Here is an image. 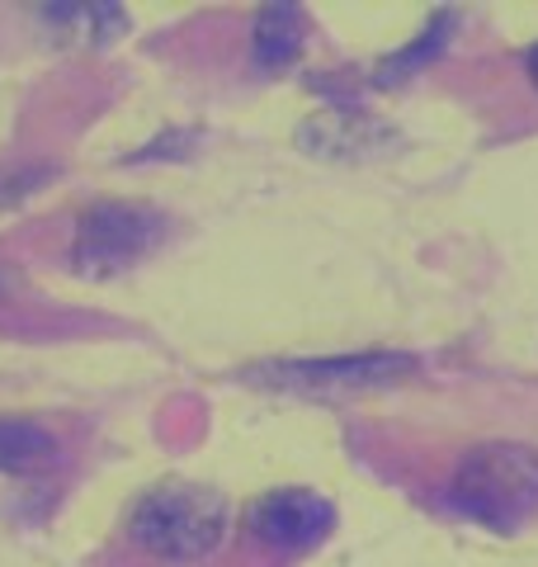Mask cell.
Instances as JSON below:
<instances>
[{
  "mask_svg": "<svg viewBox=\"0 0 538 567\" xmlns=\"http://www.w3.org/2000/svg\"><path fill=\"white\" fill-rule=\"evenodd\" d=\"M223 529H227L223 492H213L204 483H185V477H170V483L152 487L128 516L133 544L166 563L208 558L223 544Z\"/></svg>",
  "mask_w": 538,
  "mask_h": 567,
  "instance_id": "obj_1",
  "label": "cell"
},
{
  "mask_svg": "<svg viewBox=\"0 0 538 567\" xmlns=\"http://www.w3.org/2000/svg\"><path fill=\"white\" fill-rule=\"evenodd\" d=\"M448 502L492 529H519L538 511V454L525 445H477L448 483Z\"/></svg>",
  "mask_w": 538,
  "mask_h": 567,
  "instance_id": "obj_2",
  "label": "cell"
},
{
  "mask_svg": "<svg viewBox=\"0 0 538 567\" xmlns=\"http://www.w3.org/2000/svg\"><path fill=\"white\" fill-rule=\"evenodd\" d=\"M416 369V354H327V360H265L246 369L250 388H269V393H289L308 402H345L373 388H387Z\"/></svg>",
  "mask_w": 538,
  "mask_h": 567,
  "instance_id": "obj_3",
  "label": "cell"
},
{
  "mask_svg": "<svg viewBox=\"0 0 538 567\" xmlns=\"http://www.w3.org/2000/svg\"><path fill=\"white\" fill-rule=\"evenodd\" d=\"M166 233L170 223L147 204H90L76 223L71 265L85 279H114L147 260Z\"/></svg>",
  "mask_w": 538,
  "mask_h": 567,
  "instance_id": "obj_4",
  "label": "cell"
},
{
  "mask_svg": "<svg viewBox=\"0 0 538 567\" xmlns=\"http://www.w3.org/2000/svg\"><path fill=\"white\" fill-rule=\"evenodd\" d=\"M250 535L269 548H283V554H302V548L321 544L335 529V506L327 502L321 492L308 487H283V492H269L250 506Z\"/></svg>",
  "mask_w": 538,
  "mask_h": 567,
  "instance_id": "obj_5",
  "label": "cell"
},
{
  "mask_svg": "<svg viewBox=\"0 0 538 567\" xmlns=\"http://www.w3.org/2000/svg\"><path fill=\"white\" fill-rule=\"evenodd\" d=\"M392 142H397V128L369 110H354V104L321 110L298 128V147L317 162H369V156L387 152Z\"/></svg>",
  "mask_w": 538,
  "mask_h": 567,
  "instance_id": "obj_6",
  "label": "cell"
},
{
  "mask_svg": "<svg viewBox=\"0 0 538 567\" xmlns=\"http://www.w3.org/2000/svg\"><path fill=\"white\" fill-rule=\"evenodd\" d=\"M302 39H308V24H302L298 6H265L256 14V33H250V48H256V66L260 71H283L298 62Z\"/></svg>",
  "mask_w": 538,
  "mask_h": 567,
  "instance_id": "obj_7",
  "label": "cell"
},
{
  "mask_svg": "<svg viewBox=\"0 0 538 567\" xmlns=\"http://www.w3.org/2000/svg\"><path fill=\"white\" fill-rule=\"evenodd\" d=\"M52 458H58V435L43 431L39 421L0 416V473L29 477V473H43Z\"/></svg>",
  "mask_w": 538,
  "mask_h": 567,
  "instance_id": "obj_8",
  "label": "cell"
},
{
  "mask_svg": "<svg viewBox=\"0 0 538 567\" xmlns=\"http://www.w3.org/2000/svg\"><path fill=\"white\" fill-rule=\"evenodd\" d=\"M43 24L58 33V39H76V43H110L128 29V10L123 6H76V0H62V6H43Z\"/></svg>",
  "mask_w": 538,
  "mask_h": 567,
  "instance_id": "obj_9",
  "label": "cell"
},
{
  "mask_svg": "<svg viewBox=\"0 0 538 567\" xmlns=\"http://www.w3.org/2000/svg\"><path fill=\"white\" fill-rule=\"evenodd\" d=\"M448 33H454V10H439L430 14V24L421 29V39H411L402 52H392V58L373 71V85H397V81H411L421 66H430L444 52Z\"/></svg>",
  "mask_w": 538,
  "mask_h": 567,
  "instance_id": "obj_10",
  "label": "cell"
},
{
  "mask_svg": "<svg viewBox=\"0 0 538 567\" xmlns=\"http://www.w3.org/2000/svg\"><path fill=\"white\" fill-rule=\"evenodd\" d=\"M525 62H529V81H534V85H538V43H534V48H529V58H525Z\"/></svg>",
  "mask_w": 538,
  "mask_h": 567,
  "instance_id": "obj_11",
  "label": "cell"
}]
</instances>
